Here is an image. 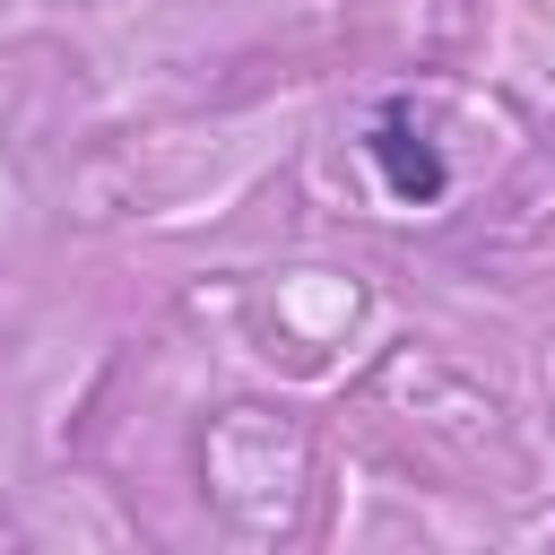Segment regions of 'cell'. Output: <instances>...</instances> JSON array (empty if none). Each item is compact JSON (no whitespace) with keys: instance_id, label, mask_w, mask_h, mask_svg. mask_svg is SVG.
<instances>
[{"instance_id":"cell-1","label":"cell","mask_w":555,"mask_h":555,"mask_svg":"<svg viewBox=\"0 0 555 555\" xmlns=\"http://www.w3.org/2000/svg\"><path fill=\"white\" fill-rule=\"evenodd\" d=\"M364 156H373V165H382V182H390L399 199H416V208L451 191V165H442V147H434V139H425L408 113H382V121H373V139H364Z\"/></svg>"}]
</instances>
